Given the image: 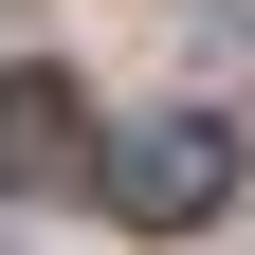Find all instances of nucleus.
<instances>
[{
  "label": "nucleus",
  "instance_id": "nucleus-2",
  "mask_svg": "<svg viewBox=\"0 0 255 255\" xmlns=\"http://www.w3.org/2000/svg\"><path fill=\"white\" fill-rule=\"evenodd\" d=\"M110 164V128H91L73 73H0V201H73Z\"/></svg>",
  "mask_w": 255,
  "mask_h": 255
},
{
  "label": "nucleus",
  "instance_id": "nucleus-1",
  "mask_svg": "<svg viewBox=\"0 0 255 255\" xmlns=\"http://www.w3.org/2000/svg\"><path fill=\"white\" fill-rule=\"evenodd\" d=\"M91 201H110L128 237H201V219L237 201V110H128L110 164H91Z\"/></svg>",
  "mask_w": 255,
  "mask_h": 255
}]
</instances>
